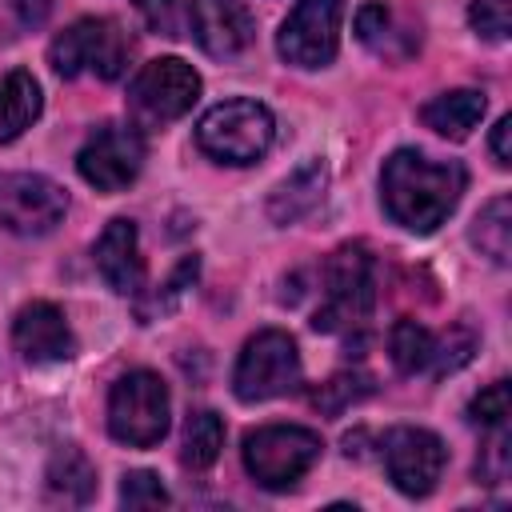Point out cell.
Returning <instances> with one entry per match:
<instances>
[{
    "label": "cell",
    "mask_w": 512,
    "mask_h": 512,
    "mask_svg": "<svg viewBox=\"0 0 512 512\" xmlns=\"http://www.w3.org/2000/svg\"><path fill=\"white\" fill-rule=\"evenodd\" d=\"M468 172L460 160H432L420 148H396L380 168L384 212L408 232H436L460 204Z\"/></svg>",
    "instance_id": "cell-1"
},
{
    "label": "cell",
    "mask_w": 512,
    "mask_h": 512,
    "mask_svg": "<svg viewBox=\"0 0 512 512\" xmlns=\"http://www.w3.org/2000/svg\"><path fill=\"white\" fill-rule=\"evenodd\" d=\"M376 304V260L364 244H340L324 264V304L312 316L316 332L364 328Z\"/></svg>",
    "instance_id": "cell-2"
},
{
    "label": "cell",
    "mask_w": 512,
    "mask_h": 512,
    "mask_svg": "<svg viewBox=\"0 0 512 512\" xmlns=\"http://www.w3.org/2000/svg\"><path fill=\"white\" fill-rule=\"evenodd\" d=\"M128 56H132V40L108 16H84V20L68 24L48 48V64L64 80H72V76L120 80L128 68Z\"/></svg>",
    "instance_id": "cell-3"
},
{
    "label": "cell",
    "mask_w": 512,
    "mask_h": 512,
    "mask_svg": "<svg viewBox=\"0 0 512 512\" xmlns=\"http://www.w3.org/2000/svg\"><path fill=\"white\" fill-rule=\"evenodd\" d=\"M276 136V120L260 100H224L212 104L196 124V144L220 164H256Z\"/></svg>",
    "instance_id": "cell-4"
},
{
    "label": "cell",
    "mask_w": 512,
    "mask_h": 512,
    "mask_svg": "<svg viewBox=\"0 0 512 512\" xmlns=\"http://www.w3.org/2000/svg\"><path fill=\"white\" fill-rule=\"evenodd\" d=\"M320 452H324L320 436L300 424H264V428L248 432L244 448H240L248 476L268 492L296 488L312 472Z\"/></svg>",
    "instance_id": "cell-5"
},
{
    "label": "cell",
    "mask_w": 512,
    "mask_h": 512,
    "mask_svg": "<svg viewBox=\"0 0 512 512\" xmlns=\"http://www.w3.org/2000/svg\"><path fill=\"white\" fill-rule=\"evenodd\" d=\"M168 412H172L168 384L148 368L124 372L108 392V432L128 448L160 444L168 432Z\"/></svg>",
    "instance_id": "cell-6"
},
{
    "label": "cell",
    "mask_w": 512,
    "mask_h": 512,
    "mask_svg": "<svg viewBox=\"0 0 512 512\" xmlns=\"http://www.w3.org/2000/svg\"><path fill=\"white\" fill-rule=\"evenodd\" d=\"M196 100H200V72L180 56L148 60L128 84V116L136 120V128H164L184 112H192Z\"/></svg>",
    "instance_id": "cell-7"
},
{
    "label": "cell",
    "mask_w": 512,
    "mask_h": 512,
    "mask_svg": "<svg viewBox=\"0 0 512 512\" xmlns=\"http://www.w3.org/2000/svg\"><path fill=\"white\" fill-rule=\"evenodd\" d=\"M296 384H300V352H296V340L288 332L264 328L240 348L236 368H232L236 400H244V404L272 400V396L292 392Z\"/></svg>",
    "instance_id": "cell-8"
},
{
    "label": "cell",
    "mask_w": 512,
    "mask_h": 512,
    "mask_svg": "<svg viewBox=\"0 0 512 512\" xmlns=\"http://www.w3.org/2000/svg\"><path fill=\"white\" fill-rule=\"evenodd\" d=\"M344 0H296L288 20L280 24L276 52L296 68H324L340 48Z\"/></svg>",
    "instance_id": "cell-9"
},
{
    "label": "cell",
    "mask_w": 512,
    "mask_h": 512,
    "mask_svg": "<svg viewBox=\"0 0 512 512\" xmlns=\"http://www.w3.org/2000/svg\"><path fill=\"white\" fill-rule=\"evenodd\" d=\"M144 168V136L132 124H100L76 152V172L96 192H124Z\"/></svg>",
    "instance_id": "cell-10"
},
{
    "label": "cell",
    "mask_w": 512,
    "mask_h": 512,
    "mask_svg": "<svg viewBox=\"0 0 512 512\" xmlns=\"http://www.w3.org/2000/svg\"><path fill=\"white\" fill-rule=\"evenodd\" d=\"M68 212V192L40 172L0 176V228L16 236H48Z\"/></svg>",
    "instance_id": "cell-11"
},
{
    "label": "cell",
    "mask_w": 512,
    "mask_h": 512,
    "mask_svg": "<svg viewBox=\"0 0 512 512\" xmlns=\"http://www.w3.org/2000/svg\"><path fill=\"white\" fill-rule=\"evenodd\" d=\"M380 460H384V472L388 480L404 492V496H428L448 464V448L436 432L428 428H412V424H400L392 432H384L380 440Z\"/></svg>",
    "instance_id": "cell-12"
},
{
    "label": "cell",
    "mask_w": 512,
    "mask_h": 512,
    "mask_svg": "<svg viewBox=\"0 0 512 512\" xmlns=\"http://www.w3.org/2000/svg\"><path fill=\"white\" fill-rule=\"evenodd\" d=\"M188 32L208 56L232 60L256 40V20L244 0H192Z\"/></svg>",
    "instance_id": "cell-13"
},
{
    "label": "cell",
    "mask_w": 512,
    "mask_h": 512,
    "mask_svg": "<svg viewBox=\"0 0 512 512\" xmlns=\"http://www.w3.org/2000/svg\"><path fill=\"white\" fill-rule=\"evenodd\" d=\"M12 344H16L20 360L32 364V368L72 360V352H76V336H72L64 312L56 304H48V300H32V304H24L16 312Z\"/></svg>",
    "instance_id": "cell-14"
},
{
    "label": "cell",
    "mask_w": 512,
    "mask_h": 512,
    "mask_svg": "<svg viewBox=\"0 0 512 512\" xmlns=\"http://www.w3.org/2000/svg\"><path fill=\"white\" fill-rule=\"evenodd\" d=\"M96 272L116 296H136L144 288V256H140V232L128 216H116L104 224L96 248Z\"/></svg>",
    "instance_id": "cell-15"
},
{
    "label": "cell",
    "mask_w": 512,
    "mask_h": 512,
    "mask_svg": "<svg viewBox=\"0 0 512 512\" xmlns=\"http://www.w3.org/2000/svg\"><path fill=\"white\" fill-rule=\"evenodd\" d=\"M324 188H328V164L320 156L304 160L296 172H288L272 196H268V216L276 224H296L300 216H308L320 200H324Z\"/></svg>",
    "instance_id": "cell-16"
},
{
    "label": "cell",
    "mask_w": 512,
    "mask_h": 512,
    "mask_svg": "<svg viewBox=\"0 0 512 512\" xmlns=\"http://www.w3.org/2000/svg\"><path fill=\"white\" fill-rule=\"evenodd\" d=\"M40 108H44V96L32 72L12 68L8 76H0V144H12L16 136H24L36 124Z\"/></svg>",
    "instance_id": "cell-17"
},
{
    "label": "cell",
    "mask_w": 512,
    "mask_h": 512,
    "mask_svg": "<svg viewBox=\"0 0 512 512\" xmlns=\"http://www.w3.org/2000/svg\"><path fill=\"white\" fill-rule=\"evenodd\" d=\"M484 108H488L484 92H476V88H452V92L432 96V100L420 108V120H424L432 132L448 136V140H464V136L480 124Z\"/></svg>",
    "instance_id": "cell-18"
},
{
    "label": "cell",
    "mask_w": 512,
    "mask_h": 512,
    "mask_svg": "<svg viewBox=\"0 0 512 512\" xmlns=\"http://www.w3.org/2000/svg\"><path fill=\"white\" fill-rule=\"evenodd\" d=\"M468 240H472V248H480V256H488L492 264L504 268L512 260V200L508 196L488 200L476 212V220L468 228Z\"/></svg>",
    "instance_id": "cell-19"
},
{
    "label": "cell",
    "mask_w": 512,
    "mask_h": 512,
    "mask_svg": "<svg viewBox=\"0 0 512 512\" xmlns=\"http://www.w3.org/2000/svg\"><path fill=\"white\" fill-rule=\"evenodd\" d=\"M48 492L64 504H84L96 492V472L80 448H60L48 464Z\"/></svg>",
    "instance_id": "cell-20"
},
{
    "label": "cell",
    "mask_w": 512,
    "mask_h": 512,
    "mask_svg": "<svg viewBox=\"0 0 512 512\" xmlns=\"http://www.w3.org/2000/svg\"><path fill=\"white\" fill-rule=\"evenodd\" d=\"M220 448H224V420L212 408L192 412L188 424H184V448H180L184 468H192V472L212 468L216 456H220Z\"/></svg>",
    "instance_id": "cell-21"
},
{
    "label": "cell",
    "mask_w": 512,
    "mask_h": 512,
    "mask_svg": "<svg viewBox=\"0 0 512 512\" xmlns=\"http://www.w3.org/2000/svg\"><path fill=\"white\" fill-rule=\"evenodd\" d=\"M432 344H436V336L424 324L408 320V316L396 320L392 332H388V356L404 376H416V372H424L432 364Z\"/></svg>",
    "instance_id": "cell-22"
},
{
    "label": "cell",
    "mask_w": 512,
    "mask_h": 512,
    "mask_svg": "<svg viewBox=\"0 0 512 512\" xmlns=\"http://www.w3.org/2000/svg\"><path fill=\"white\" fill-rule=\"evenodd\" d=\"M356 36L360 44H368L376 56H388V60H404L400 48H396V20H392V8L384 0H368L360 12H356Z\"/></svg>",
    "instance_id": "cell-23"
},
{
    "label": "cell",
    "mask_w": 512,
    "mask_h": 512,
    "mask_svg": "<svg viewBox=\"0 0 512 512\" xmlns=\"http://www.w3.org/2000/svg\"><path fill=\"white\" fill-rule=\"evenodd\" d=\"M372 392V380L368 376H356V372H336L332 380H324L316 392H312V404L324 412V416H340L348 404L364 400Z\"/></svg>",
    "instance_id": "cell-24"
},
{
    "label": "cell",
    "mask_w": 512,
    "mask_h": 512,
    "mask_svg": "<svg viewBox=\"0 0 512 512\" xmlns=\"http://www.w3.org/2000/svg\"><path fill=\"white\" fill-rule=\"evenodd\" d=\"M508 416H512V392H508V380H492L488 388H480L468 404V420L496 432V428H508Z\"/></svg>",
    "instance_id": "cell-25"
},
{
    "label": "cell",
    "mask_w": 512,
    "mask_h": 512,
    "mask_svg": "<svg viewBox=\"0 0 512 512\" xmlns=\"http://www.w3.org/2000/svg\"><path fill=\"white\" fill-rule=\"evenodd\" d=\"M132 8L140 12V20L160 32V36H180L188 28V12L192 0H132Z\"/></svg>",
    "instance_id": "cell-26"
},
{
    "label": "cell",
    "mask_w": 512,
    "mask_h": 512,
    "mask_svg": "<svg viewBox=\"0 0 512 512\" xmlns=\"http://www.w3.org/2000/svg\"><path fill=\"white\" fill-rule=\"evenodd\" d=\"M472 352H476V332L472 328H464V324H456L444 340H436L432 344V372L436 376H444V372H456V368H464L468 360H472Z\"/></svg>",
    "instance_id": "cell-27"
},
{
    "label": "cell",
    "mask_w": 512,
    "mask_h": 512,
    "mask_svg": "<svg viewBox=\"0 0 512 512\" xmlns=\"http://www.w3.org/2000/svg\"><path fill=\"white\" fill-rule=\"evenodd\" d=\"M196 272H200V260H196V256H184V260L176 264V272L164 280V288H160L148 304H140V320H152L156 312H168V308L196 284Z\"/></svg>",
    "instance_id": "cell-28"
},
{
    "label": "cell",
    "mask_w": 512,
    "mask_h": 512,
    "mask_svg": "<svg viewBox=\"0 0 512 512\" xmlns=\"http://www.w3.org/2000/svg\"><path fill=\"white\" fill-rule=\"evenodd\" d=\"M468 24H472V32H476L480 40L500 44V40H508L512 8H508V0H472V8H468Z\"/></svg>",
    "instance_id": "cell-29"
},
{
    "label": "cell",
    "mask_w": 512,
    "mask_h": 512,
    "mask_svg": "<svg viewBox=\"0 0 512 512\" xmlns=\"http://www.w3.org/2000/svg\"><path fill=\"white\" fill-rule=\"evenodd\" d=\"M120 504H124V508H164V504H168V488L160 484L156 472L136 468V472H128L124 484H120Z\"/></svg>",
    "instance_id": "cell-30"
},
{
    "label": "cell",
    "mask_w": 512,
    "mask_h": 512,
    "mask_svg": "<svg viewBox=\"0 0 512 512\" xmlns=\"http://www.w3.org/2000/svg\"><path fill=\"white\" fill-rule=\"evenodd\" d=\"M476 476H484V484H496L508 476V428H496L488 448H484V460H476Z\"/></svg>",
    "instance_id": "cell-31"
},
{
    "label": "cell",
    "mask_w": 512,
    "mask_h": 512,
    "mask_svg": "<svg viewBox=\"0 0 512 512\" xmlns=\"http://www.w3.org/2000/svg\"><path fill=\"white\" fill-rule=\"evenodd\" d=\"M508 136H512V116H500V120H496V128H492V156H496V164H500V168H508V164H512Z\"/></svg>",
    "instance_id": "cell-32"
}]
</instances>
